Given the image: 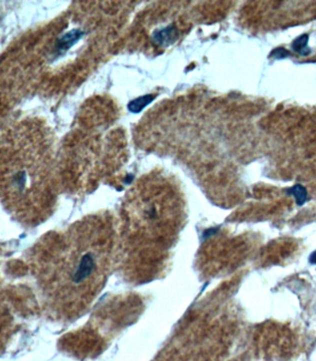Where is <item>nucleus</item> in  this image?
<instances>
[{
    "instance_id": "f257e3e1",
    "label": "nucleus",
    "mask_w": 316,
    "mask_h": 361,
    "mask_svg": "<svg viewBox=\"0 0 316 361\" xmlns=\"http://www.w3.org/2000/svg\"><path fill=\"white\" fill-rule=\"evenodd\" d=\"M112 220L88 216L39 243L32 271L42 297L58 317L82 315L100 293L118 248Z\"/></svg>"
},
{
    "instance_id": "f03ea898",
    "label": "nucleus",
    "mask_w": 316,
    "mask_h": 361,
    "mask_svg": "<svg viewBox=\"0 0 316 361\" xmlns=\"http://www.w3.org/2000/svg\"><path fill=\"white\" fill-rule=\"evenodd\" d=\"M181 222V200L169 179L150 177L131 190L122 209L118 247L134 277L150 278L162 270Z\"/></svg>"
},
{
    "instance_id": "7ed1b4c3",
    "label": "nucleus",
    "mask_w": 316,
    "mask_h": 361,
    "mask_svg": "<svg viewBox=\"0 0 316 361\" xmlns=\"http://www.w3.org/2000/svg\"><path fill=\"white\" fill-rule=\"evenodd\" d=\"M177 38H178V33L176 27L172 26L158 29L153 34V40L155 41V43L164 48L174 43Z\"/></svg>"
},
{
    "instance_id": "20e7f679",
    "label": "nucleus",
    "mask_w": 316,
    "mask_h": 361,
    "mask_svg": "<svg viewBox=\"0 0 316 361\" xmlns=\"http://www.w3.org/2000/svg\"><path fill=\"white\" fill-rule=\"evenodd\" d=\"M84 33L79 29H74L70 32L65 34L60 38L57 45V51L58 52H64L68 51L76 42L82 38Z\"/></svg>"
},
{
    "instance_id": "39448f33",
    "label": "nucleus",
    "mask_w": 316,
    "mask_h": 361,
    "mask_svg": "<svg viewBox=\"0 0 316 361\" xmlns=\"http://www.w3.org/2000/svg\"><path fill=\"white\" fill-rule=\"evenodd\" d=\"M309 36L307 34L298 37L292 43V50L302 56H308L310 54V50L308 48Z\"/></svg>"
},
{
    "instance_id": "423d86ee",
    "label": "nucleus",
    "mask_w": 316,
    "mask_h": 361,
    "mask_svg": "<svg viewBox=\"0 0 316 361\" xmlns=\"http://www.w3.org/2000/svg\"><path fill=\"white\" fill-rule=\"evenodd\" d=\"M286 193L295 198L296 203L298 206H302L304 203L307 202V199H308L307 190L300 184H296L295 186L291 187L290 189L286 190Z\"/></svg>"
},
{
    "instance_id": "0eeeda50",
    "label": "nucleus",
    "mask_w": 316,
    "mask_h": 361,
    "mask_svg": "<svg viewBox=\"0 0 316 361\" xmlns=\"http://www.w3.org/2000/svg\"><path fill=\"white\" fill-rule=\"evenodd\" d=\"M154 100L153 95H145L140 97L128 104V110L133 114H138L146 106H148Z\"/></svg>"
},
{
    "instance_id": "6e6552de",
    "label": "nucleus",
    "mask_w": 316,
    "mask_h": 361,
    "mask_svg": "<svg viewBox=\"0 0 316 361\" xmlns=\"http://www.w3.org/2000/svg\"><path fill=\"white\" fill-rule=\"evenodd\" d=\"M290 51L284 50L283 48H278V49H276L270 53V58L272 59H278V60H282L284 58L288 57L290 56Z\"/></svg>"
},
{
    "instance_id": "1a4fd4ad",
    "label": "nucleus",
    "mask_w": 316,
    "mask_h": 361,
    "mask_svg": "<svg viewBox=\"0 0 316 361\" xmlns=\"http://www.w3.org/2000/svg\"><path fill=\"white\" fill-rule=\"evenodd\" d=\"M218 230H219V228H210L209 230L205 231V235H206V237H210L212 235L216 234Z\"/></svg>"
},
{
    "instance_id": "9d476101",
    "label": "nucleus",
    "mask_w": 316,
    "mask_h": 361,
    "mask_svg": "<svg viewBox=\"0 0 316 361\" xmlns=\"http://www.w3.org/2000/svg\"><path fill=\"white\" fill-rule=\"evenodd\" d=\"M309 262L312 265H316V251L314 253H310V257H309Z\"/></svg>"
}]
</instances>
